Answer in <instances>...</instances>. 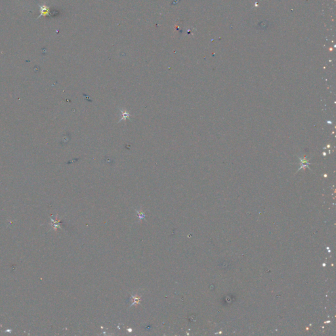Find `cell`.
I'll return each instance as SVG.
<instances>
[{
    "label": "cell",
    "instance_id": "6da1fadb",
    "mask_svg": "<svg viewBox=\"0 0 336 336\" xmlns=\"http://www.w3.org/2000/svg\"><path fill=\"white\" fill-rule=\"evenodd\" d=\"M118 110L120 111V112H121V118H120V119H119L118 122H120L123 120L124 121V120H126V119H129V117H131L133 116L128 111L126 110V109L118 108Z\"/></svg>",
    "mask_w": 336,
    "mask_h": 336
},
{
    "label": "cell",
    "instance_id": "7a4b0ae2",
    "mask_svg": "<svg viewBox=\"0 0 336 336\" xmlns=\"http://www.w3.org/2000/svg\"><path fill=\"white\" fill-rule=\"evenodd\" d=\"M40 12H41V14L39 17H40L41 16H43V17H45L47 15H49V8L48 7L44 5V6H40ZM38 17V18H39Z\"/></svg>",
    "mask_w": 336,
    "mask_h": 336
}]
</instances>
